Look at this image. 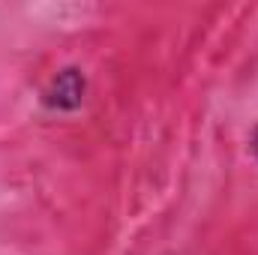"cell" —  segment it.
Listing matches in <instances>:
<instances>
[{
    "instance_id": "obj_1",
    "label": "cell",
    "mask_w": 258,
    "mask_h": 255,
    "mask_svg": "<svg viewBox=\"0 0 258 255\" xmlns=\"http://www.w3.org/2000/svg\"><path fill=\"white\" fill-rule=\"evenodd\" d=\"M87 99V75L78 66H63L42 87V105L57 114H72Z\"/></svg>"
},
{
    "instance_id": "obj_2",
    "label": "cell",
    "mask_w": 258,
    "mask_h": 255,
    "mask_svg": "<svg viewBox=\"0 0 258 255\" xmlns=\"http://www.w3.org/2000/svg\"><path fill=\"white\" fill-rule=\"evenodd\" d=\"M249 153L255 156V162H258V123L252 126V132H249Z\"/></svg>"
}]
</instances>
